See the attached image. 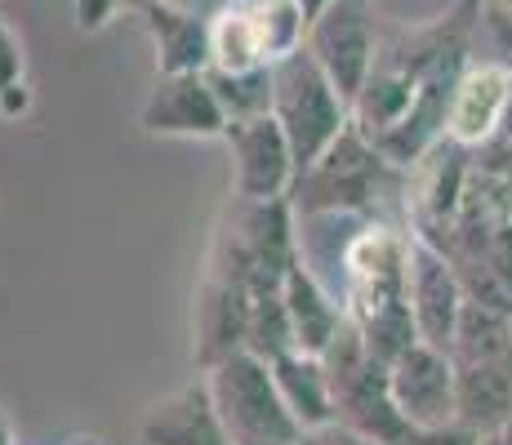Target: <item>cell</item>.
Instances as JSON below:
<instances>
[{"label":"cell","mask_w":512,"mask_h":445,"mask_svg":"<svg viewBox=\"0 0 512 445\" xmlns=\"http://www.w3.org/2000/svg\"><path fill=\"white\" fill-rule=\"evenodd\" d=\"M294 263H299V210L290 196H268V201L232 196L228 214L210 241L205 272L236 281L250 294H272L281 290Z\"/></svg>","instance_id":"obj_1"},{"label":"cell","mask_w":512,"mask_h":445,"mask_svg":"<svg viewBox=\"0 0 512 445\" xmlns=\"http://www.w3.org/2000/svg\"><path fill=\"white\" fill-rule=\"evenodd\" d=\"M401 174H406L401 165H392L357 125H348L321 161H312L308 170L294 178L290 201L299 214L343 210V214H370L374 219L383 196L401 192Z\"/></svg>","instance_id":"obj_2"},{"label":"cell","mask_w":512,"mask_h":445,"mask_svg":"<svg viewBox=\"0 0 512 445\" xmlns=\"http://www.w3.org/2000/svg\"><path fill=\"white\" fill-rule=\"evenodd\" d=\"M272 116L290 138L294 170L303 174L352 125V103L339 94V85L321 72V63L303 45L272 63Z\"/></svg>","instance_id":"obj_3"},{"label":"cell","mask_w":512,"mask_h":445,"mask_svg":"<svg viewBox=\"0 0 512 445\" xmlns=\"http://www.w3.org/2000/svg\"><path fill=\"white\" fill-rule=\"evenodd\" d=\"M330 370V388H334V419L348 428L366 432L379 445H406L410 441V419L397 410L392 401V379H388V361H379L366 339L357 334V325H343L334 334V343L321 352Z\"/></svg>","instance_id":"obj_4"},{"label":"cell","mask_w":512,"mask_h":445,"mask_svg":"<svg viewBox=\"0 0 512 445\" xmlns=\"http://www.w3.org/2000/svg\"><path fill=\"white\" fill-rule=\"evenodd\" d=\"M205 388H210L232 445H299L303 428L285 410L268 361L250 352H232L228 361L205 370Z\"/></svg>","instance_id":"obj_5"},{"label":"cell","mask_w":512,"mask_h":445,"mask_svg":"<svg viewBox=\"0 0 512 445\" xmlns=\"http://www.w3.org/2000/svg\"><path fill=\"white\" fill-rule=\"evenodd\" d=\"M370 5L374 0H334L308 27V54L317 58L321 72L339 85L348 103L361 94L374 58H379V23H374Z\"/></svg>","instance_id":"obj_6"},{"label":"cell","mask_w":512,"mask_h":445,"mask_svg":"<svg viewBox=\"0 0 512 445\" xmlns=\"http://www.w3.org/2000/svg\"><path fill=\"white\" fill-rule=\"evenodd\" d=\"M223 143L232 152V196H241V201L290 196L299 170H294L290 138H285L272 112L250 116V121H228Z\"/></svg>","instance_id":"obj_7"},{"label":"cell","mask_w":512,"mask_h":445,"mask_svg":"<svg viewBox=\"0 0 512 445\" xmlns=\"http://www.w3.org/2000/svg\"><path fill=\"white\" fill-rule=\"evenodd\" d=\"M406 294L415 312V330L423 343H437L450 352L459 308H464V281H459L450 254L423 232H410V263H406Z\"/></svg>","instance_id":"obj_8"},{"label":"cell","mask_w":512,"mask_h":445,"mask_svg":"<svg viewBox=\"0 0 512 445\" xmlns=\"http://www.w3.org/2000/svg\"><path fill=\"white\" fill-rule=\"evenodd\" d=\"M139 125L152 138H223L228 116L205 72H156L139 107Z\"/></svg>","instance_id":"obj_9"},{"label":"cell","mask_w":512,"mask_h":445,"mask_svg":"<svg viewBox=\"0 0 512 445\" xmlns=\"http://www.w3.org/2000/svg\"><path fill=\"white\" fill-rule=\"evenodd\" d=\"M392 401L410 419V428H437L455 419V361L437 343L415 339L388 365Z\"/></svg>","instance_id":"obj_10"},{"label":"cell","mask_w":512,"mask_h":445,"mask_svg":"<svg viewBox=\"0 0 512 445\" xmlns=\"http://www.w3.org/2000/svg\"><path fill=\"white\" fill-rule=\"evenodd\" d=\"M250 303L254 294L241 290L236 281L205 272L201 290H196V308H192V330H196V370L228 361L232 352H245V330H250Z\"/></svg>","instance_id":"obj_11"},{"label":"cell","mask_w":512,"mask_h":445,"mask_svg":"<svg viewBox=\"0 0 512 445\" xmlns=\"http://www.w3.org/2000/svg\"><path fill=\"white\" fill-rule=\"evenodd\" d=\"M512 98V76L490 58H472V63L459 72L455 94H450L446 107V138L464 147H481L499 134V121H504V107Z\"/></svg>","instance_id":"obj_12"},{"label":"cell","mask_w":512,"mask_h":445,"mask_svg":"<svg viewBox=\"0 0 512 445\" xmlns=\"http://www.w3.org/2000/svg\"><path fill=\"white\" fill-rule=\"evenodd\" d=\"M139 445H232L210 388H205V374L143 414Z\"/></svg>","instance_id":"obj_13"},{"label":"cell","mask_w":512,"mask_h":445,"mask_svg":"<svg viewBox=\"0 0 512 445\" xmlns=\"http://www.w3.org/2000/svg\"><path fill=\"white\" fill-rule=\"evenodd\" d=\"M156 49V72H205L210 67V18L179 0H130Z\"/></svg>","instance_id":"obj_14"},{"label":"cell","mask_w":512,"mask_h":445,"mask_svg":"<svg viewBox=\"0 0 512 445\" xmlns=\"http://www.w3.org/2000/svg\"><path fill=\"white\" fill-rule=\"evenodd\" d=\"M281 299H285V312H290L299 352H317L321 356L334 343V334L348 325V308H343V299L303 259L285 272Z\"/></svg>","instance_id":"obj_15"},{"label":"cell","mask_w":512,"mask_h":445,"mask_svg":"<svg viewBox=\"0 0 512 445\" xmlns=\"http://www.w3.org/2000/svg\"><path fill=\"white\" fill-rule=\"evenodd\" d=\"M455 419L481 437H495L512 419V379L504 361L455 365Z\"/></svg>","instance_id":"obj_16"},{"label":"cell","mask_w":512,"mask_h":445,"mask_svg":"<svg viewBox=\"0 0 512 445\" xmlns=\"http://www.w3.org/2000/svg\"><path fill=\"white\" fill-rule=\"evenodd\" d=\"M272 379H277V388H281L285 410L299 419L303 432L334 423L330 370L317 352H285L281 361H272Z\"/></svg>","instance_id":"obj_17"},{"label":"cell","mask_w":512,"mask_h":445,"mask_svg":"<svg viewBox=\"0 0 512 445\" xmlns=\"http://www.w3.org/2000/svg\"><path fill=\"white\" fill-rule=\"evenodd\" d=\"M512 334V312L495 308V303L464 299L450 334V361L455 365H477V361H504Z\"/></svg>","instance_id":"obj_18"},{"label":"cell","mask_w":512,"mask_h":445,"mask_svg":"<svg viewBox=\"0 0 512 445\" xmlns=\"http://www.w3.org/2000/svg\"><path fill=\"white\" fill-rule=\"evenodd\" d=\"M263 63H268V54H263L250 5L245 0H223L210 14V67L250 72V67H263Z\"/></svg>","instance_id":"obj_19"},{"label":"cell","mask_w":512,"mask_h":445,"mask_svg":"<svg viewBox=\"0 0 512 445\" xmlns=\"http://www.w3.org/2000/svg\"><path fill=\"white\" fill-rule=\"evenodd\" d=\"M214 98H219L228 121H250V116L272 112V63L250 67V72H223V67H205Z\"/></svg>","instance_id":"obj_20"},{"label":"cell","mask_w":512,"mask_h":445,"mask_svg":"<svg viewBox=\"0 0 512 445\" xmlns=\"http://www.w3.org/2000/svg\"><path fill=\"white\" fill-rule=\"evenodd\" d=\"M245 352L259 356V361H281L285 352H299V339H294L290 312H285L281 290L272 294H254L250 303V330H245Z\"/></svg>","instance_id":"obj_21"},{"label":"cell","mask_w":512,"mask_h":445,"mask_svg":"<svg viewBox=\"0 0 512 445\" xmlns=\"http://www.w3.org/2000/svg\"><path fill=\"white\" fill-rule=\"evenodd\" d=\"M245 5L254 14L268 63H277V58L308 45V14H303L299 0H245Z\"/></svg>","instance_id":"obj_22"},{"label":"cell","mask_w":512,"mask_h":445,"mask_svg":"<svg viewBox=\"0 0 512 445\" xmlns=\"http://www.w3.org/2000/svg\"><path fill=\"white\" fill-rule=\"evenodd\" d=\"M477 36H486L490 63H499L504 72H512V5H504V0H486L477 14Z\"/></svg>","instance_id":"obj_23"},{"label":"cell","mask_w":512,"mask_h":445,"mask_svg":"<svg viewBox=\"0 0 512 445\" xmlns=\"http://www.w3.org/2000/svg\"><path fill=\"white\" fill-rule=\"evenodd\" d=\"M406 445H490V437H481L468 423L450 419V423H437V428H415Z\"/></svg>","instance_id":"obj_24"},{"label":"cell","mask_w":512,"mask_h":445,"mask_svg":"<svg viewBox=\"0 0 512 445\" xmlns=\"http://www.w3.org/2000/svg\"><path fill=\"white\" fill-rule=\"evenodd\" d=\"M121 9H130V0H72V14H76V32L94 36L112 23Z\"/></svg>","instance_id":"obj_25"},{"label":"cell","mask_w":512,"mask_h":445,"mask_svg":"<svg viewBox=\"0 0 512 445\" xmlns=\"http://www.w3.org/2000/svg\"><path fill=\"white\" fill-rule=\"evenodd\" d=\"M27 76V54H23V41H18V32L0 18V89H9L14 81H23Z\"/></svg>","instance_id":"obj_26"},{"label":"cell","mask_w":512,"mask_h":445,"mask_svg":"<svg viewBox=\"0 0 512 445\" xmlns=\"http://www.w3.org/2000/svg\"><path fill=\"white\" fill-rule=\"evenodd\" d=\"M299 445H379V441L334 419V423H326V428H308V432L299 437Z\"/></svg>","instance_id":"obj_27"},{"label":"cell","mask_w":512,"mask_h":445,"mask_svg":"<svg viewBox=\"0 0 512 445\" xmlns=\"http://www.w3.org/2000/svg\"><path fill=\"white\" fill-rule=\"evenodd\" d=\"M32 107H36V94H32V85H27V76L23 81H14L9 89H0V116L14 121V116H27Z\"/></svg>","instance_id":"obj_28"},{"label":"cell","mask_w":512,"mask_h":445,"mask_svg":"<svg viewBox=\"0 0 512 445\" xmlns=\"http://www.w3.org/2000/svg\"><path fill=\"white\" fill-rule=\"evenodd\" d=\"M299 5H303V14H308V27H312V18H321V14H326V9L334 5V0H299Z\"/></svg>","instance_id":"obj_29"},{"label":"cell","mask_w":512,"mask_h":445,"mask_svg":"<svg viewBox=\"0 0 512 445\" xmlns=\"http://www.w3.org/2000/svg\"><path fill=\"white\" fill-rule=\"evenodd\" d=\"M499 143H508L512 147V98H508V107H504V121H499Z\"/></svg>","instance_id":"obj_30"},{"label":"cell","mask_w":512,"mask_h":445,"mask_svg":"<svg viewBox=\"0 0 512 445\" xmlns=\"http://www.w3.org/2000/svg\"><path fill=\"white\" fill-rule=\"evenodd\" d=\"M0 445H18V432H14V423H9L5 410H0Z\"/></svg>","instance_id":"obj_31"},{"label":"cell","mask_w":512,"mask_h":445,"mask_svg":"<svg viewBox=\"0 0 512 445\" xmlns=\"http://www.w3.org/2000/svg\"><path fill=\"white\" fill-rule=\"evenodd\" d=\"M481 5H486V0H459L455 9H459V14H468V18H477V14H481Z\"/></svg>","instance_id":"obj_32"},{"label":"cell","mask_w":512,"mask_h":445,"mask_svg":"<svg viewBox=\"0 0 512 445\" xmlns=\"http://www.w3.org/2000/svg\"><path fill=\"white\" fill-rule=\"evenodd\" d=\"M504 365H508V379H512V334H508V352H504Z\"/></svg>","instance_id":"obj_33"},{"label":"cell","mask_w":512,"mask_h":445,"mask_svg":"<svg viewBox=\"0 0 512 445\" xmlns=\"http://www.w3.org/2000/svg\"><path fill=\"white\" fill-rule=\"evenodd\" d=\"M508 76H512V72H508Z\"/></svg>","instance_id":"obj_34"}]
</instances>
